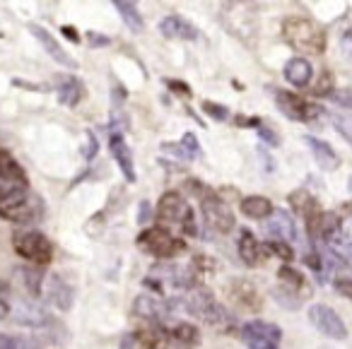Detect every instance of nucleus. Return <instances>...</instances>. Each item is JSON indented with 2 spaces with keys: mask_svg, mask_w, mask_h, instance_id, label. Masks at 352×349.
Instances as JSON below:
<instances>
[{
  "mask_svg": "<svg viewBox=\"0 0 352 349\" xmlns=\"http://www.w3.org/2000/svg\"><path fill=\"white\" fill-rule=\"evenodd\" d=\"M41 214V200L30 190V185L10 183L0 179V219L6 222H34Z\"/></svg>",
  "mask_w": 352,
  "mask_h": 349,
  "instance_id": "nucleus-1",
  "label": "nucleus"
},
{
  "mask_svg": "<svg viewBox=\"0 0 352 349\" xmlns=\"http://www.w3.org/2000/svg\"><path fill=\"white\" fill-rule=\"evenodd\" d=\"M283 39L294 51H302L309 56H318L326 51V34L321 27H316L311 20L299 15H289L283 20Z\"/></svg>",
  "mask_w": 352,
  "mask_h": 349,
  "instance_id": "nucleus-2",
  "label": "nucleus"
},
{
  "mask_svg": "<svg viewBox=\"0 0 352 349\" xmlns=\"http://www.w3.org/2000/svg\"><path fill=\"white\" fill-rule=\"evenodd\" d=\"M138 248L152 258L171 260V258L186 251V243L182 238H176L171 232H166L164 227H150L138 236Z\"/></svg>",
  "mask_w": 352,
  "mask_h": 349,
  "instance_id": "nucleus-3",
  "label": "nucleus"
},
{
  "mask_svg": "<svg viewBox=\"0 0 352 349\" xmlns=\"http://www.w3.org/2000/svg\"><path fill=\"white\" fill-rule=\"evenodd\" d=\"M157 219L171 227H179L186 234H196V219H193V210L179 193H164L157 203Z\"/></svg>",
  "mask_w": 352,
  "mask_h": 349,
  "instance_id": "nucleus-4",
  "label": "nucleus"
},
{
  "mask_svg": "<svg viewBox=\"0 0 352 349\" xmlns=\"http://www.w3.org/2000/svg\"><path fill=\"white\" fill-rule=\"evenodd\" d=\"M184 306H186L188 313L198 315V318L206 320V323H210V325H232V318L225 311V306L217 304L212 291L203 289V286L188 291Z\"/></svg>",
  "mask_w": 352,
  "mask_h": 349,
  "instance_id": "nucleus-5",
  "label": "nucleus"
},
{
  "mask_svg": "<svg viewBox=\"0 0 352 349\" xmlns=\"http://www.w3.org/2000/svg\"><path fill=\"white\" fill-rule=\"evenodd\" d=\"M12 248L17 251V256L34 262V265H49V262L54 260V243L39 232L15 234Z\"/></svg>",
  "mask_w": 352,
  "mask_h": 349,
  "instance_id": "nucleus-6",
  "label": "nucleus"
},
{
  "mask_svg": "<svg viewBox=\"0 0 352 349\" xmlns=\"http://www.w3.org/2000/svg\"><path fill=\"white\" fill-rule=\"evenodd\" d=\"M8 315L15 323L27 325V328H44L51 323L49 313L39 306V301L32 296H15L8 294Z\"/></svg>",
  "mask_w": 352,
  "mask_h": 349,
  "instance_id": "nucleus-7",
  "label": "nucleus"
},
{
  "mask_svg": "<svg viewBox=\"0 0 352 349\" xmlns=\"http://www.w3.org/2000/svg\"><path fill=\"white\" fill-rule=\"evenodd\" d=\"M241 339L249 349H280L283 342V330L275 323L265 320H249L241 328Z\"/></svg>",
  "mask_w": 352,
  "mask_h": 349,
  "instance_id": "nucleus-8",
  "label": "nucleus"
},
{
  "mask_svg": "<svg viewBox=\"0 0 352 349\" xmlns=\"http://www.w3.org/2000/svg\"><path fill=\"white\" fill-rule=\"evenodd\" d=\"M201 207H203V214H206L208 227H212L215 232L230 234L232 229H234V214H232L230 205H227L220 195L212 193V190H208L201 198Z\"/></svg>",
  "mask_w": 352,
  "mask_h": 349,
  "instance_id": "nucleus-9",
  "label": "nucleus"
},
{
  "mask_svg": "<svg viewBox=\"0 0 352 349\" xmlns=\"http://www.w3.org/2000/svg\"><path fill=\"white\" fill-rule=\"evenodd\" d=\"M309 320L321 335L331 339H345L347 337V325L342 323V318L326 304H314L309 308Z\"/></svg>",
  "mask_w": 352,
  "mask_h": 349,
  "instance_id": "nucleus-10",
  "label": "nucleus"
},
{
  "mask_svg": "<svg viewBox=\"0 0 352 349\" xmlns=\"http://www.w3.org/2000/svg\"><path fill=\"white\" fill-rule=\"evenodd\" d=\"M275 99H278L280 111H283L287 118H292V121L309 123V121H314L316 116H321V106H316V104H309L307 99L297 97V94H292V92H285V89H280V92L275 94Z\"/></svg>",
  "mask_w": 352,
  "mask_h": 349,
  "instance_id": "nucleus-11",
  "label": "nucleus"
},
{
  "mask_svg": "<svg viewBox=\"0 0 352 349\" xmlns=\"http://www.w3.org/2000/svg\"><path fill=\"white\" fill-rule=\"evenodd\" d=\"M30 32H32V36H34L36 41L41 44V49L46 51V54L51 56V58L56 60L58 65H65V68H78V63H75V58L70 54H65L63 51V46L56 41V36L51 34V32H46L41 25H32L30 27Z\"/></svg>",
  "mask_w": 352,
  "mask_h": 349,
  "instance_id": "nucleus-12",
  "label": "nucleus"
},
{
  "mask_svg": "<svg viewBox=\"0 0 352 349\" xmlns=\"http://www.w3.org/2000/svg\"><path fill=\"white\" fill-rule=\"evenodd\" d=\"M133 311H135L140 318H147L152 323H166L169 318V304L164 299H160L157 294H140L133 304Z\"/></svg>",
  "mask_w": 352,
  "mask_h": 349,
  "instance_id": "nucleus-13",
  "label": "nucleus"
},
{
  "mask_svg": "<svg viewBox=\"0 0 352 349\" xmlns=\"http://www.w3.org/2000/svg\"><path fill=\"white\" fill-rule=\"evenodd\" d=\"M230 296L232 301H234L236 306H241V308L251 311V313H258L261 306H263V299H261L258 289H256L254 282L249 280H234L230 284Z\"/></svg>",
  "mask_w": 352,
  "mask_h": 349,
  "instance_id": "nucleus-14",
  "label": "nucleus"
},
{
  "mask_svg": "<svg viewBox=\"0 0 352 349\" xmlns=\"http://www.w3.org/2000/svg\"><path fill=\"white\" fill-rule=\"evenodd\" d=\"M164 335L169 339V344H174L179 349H196L201 344V330L196 325L186 323V320L171 323L169 328H164Z\"/></svg>",
  "mask_w": 352,
  "mask_h": 349,
  "instance_id": "nucleus-15",
  "label": "nucleus"
},
{
  "mask_svg": "<svg viewBox=\"0 0 352 349\" xmlns=\"http://www.w3.org/2000/svg\"><path fill=\"white\" fill-rule=\"evenodd\" d=\"M44 296L49 299V304H54L56 308H60V311H68L70 306H73V286H70L60 275L46 277Z\"/></svg>",
  "mask_w": 352,
  "mask_h": 349,
  "instance_id": "nucleus-16",
  "label": "nucleus"
},
{
  "mask_svg": "<svg viewBox=\"0 0 352 349\" xmlns=\"http://www.w3.org/2000/svg\"><path fill=\"white\" fill-rule=\"evenodd\" d=\"M56 94L63 106H78L85 99V85L75 75H60L56 78Z\"/></svg>",
  "mask_w": 352,
  "mask_h": 349,
  "instance_id": "nucleus-17",
  "label": "nucleus"
},
{
  "mask_svg": "<svg viewBox=\"0 0 352 349\" xmlns=\"http://www.w3.org/2000/svg\"><path fill=\"white\" fill-rule=\"evenodd\" d=\"M109 147H111V155H113V161L118 164V169H121V174L126 176V181H131V183H135L138 174H135V164H133V155L131 150H128L126 140H123L121 133H113L111 140H109Z\"/></svg>",
  "mask_w": 352,
  "mask_h": 349,
  "instance_id": "nucleus-18",
  "label": "nucleus"
},
{
  "mask_svg": "<svg viewBox=\"0 0 352 349\" xmlns=\"http://www.w3.org/2000/svg\"><path fill=\"white\" fill-rule=\"evenodd\" d=\"M236 248H239V258H241V262H244V265H249V267L263 265L265 251H263V246L258 243V238H256L249 229H244V232H241Z\"/></svg>",
  "mask_w": 352,
  "mask_h": 349,
  "instance_id": "nucleus-19",
  "label": "nucleus"
},
{
  "mask_svg": "<svg viewBox=\"0 0 352 349\" xmlns=\"http://www.w3.org/2000/svg\"><path fill=\"white\" fill-rule=\"evenodd\" d=\"M265 229H268L270 236H275V241L292 243L297 238V227H294V219L287 210H275L273 219H270Z\"/></svg>",
  "mask_w": 352,
  "mask_h": 349,
  "instance_id": "nucleus-20",
  "label": "nucleus"
},
{
  "mask_svg": "<svg viewBox=\"0 0 352 349\" xmlns=\"http://www.w3.org/2000/svg\"><path fill=\"white\" fill-rule=\"evenodd\" d=\"M304 142H307V147L311 150L314 159H316V164L321 166L323 171H336L338 166H340V159H338L336 150H333L328 142L318 140V137H314V135H307L304 137Z\"/></svg>",
  "mask_w": 352,
  "mask_h": 349,
  "instance_id": "nucleus-21",
  "label": "nucleus"
},
{
  "mask_svg": "<svg viewBox=\"0 0 352 349\" xmlns=\"http://www.w3.org/2000/svg\"><path fill=\"white\" fill-rule=\"evenodd\" d=\"M160 32L166 36V39H182V41H191L198 36V30L191 25V22H186L184 17L179 15H169L164 17V20L160 22Z\"/></svg>",
  "mask_w": 352,
  "mask_h": 349,
  "instance_id": "nucleus-22",
  "label": "nucleus"
},
{
  "mask_svg": "<svg viewBox=\"0 0 352 349\" xmlns=\"http://www.w3.org/2000/svg\"><path fill=\"white\" fill-rule=\"evenodd\" d=\"M314 78V68L307 58H289L285 65V80L294 87H307Z\"/></svg>",
  "mask_w": 352,
  "mask_h": 349,
  "instance_id": "nucleus-23",
  "label": "nucleus"
},
{
  "mask_svg": "<svg viewBox=\"0 0 352 349\" xmlns=\"http://www.w3.org/2000/svg\"><path fill=\"white\" fill-rule=\"evenodd\" d=\"M0 179L3 181H10V183H20V185H27V174L20 164L15 161V157L10 152L0 150Z\"/></svg>",
  "mask_w": 352,
  "mask_h": 349,
  "instance_id": "nucleus-24",
  "label": "nucleus"
},
{
  "mask_svg": "<svg viewBox=\"0 0 352 349\" xmlns=\"http://www.w3.org/2000/svg\"><path fill=\"white\" fill-rule=\"evenodd\" d=\"M241 212L251 219H265L275 212L273 210V203L263 195H249V198L241 200Z\"/></svg>",
  "mask_w": 352,
  "mask_h": 349,
  "instance_id": "nucleus-25",
  "label": "nucleus"
},
{
  "mask_svg": "<svg viewBox=\"0 0 352 349\" xmlns=\"http://www.w3.org/2000/svg\"><path fill=\"white\" fill-rule=\"evenodd\" d=\"M113 8L118 10L121 20L126 22V27H128L131 32L140 34V32L145 30V22H142L140 12H138V8L133 5V3H128V0H113Z\"/></svg>",
  "mask_w": 352,
  "mask_h": 349,
  "instance_id": "nucleus-26",
  "label": "nucleus"
},
{
  "mask_svg": "<svg viewBox=\"0 0 352 349\" xmlns=\"http://www.w3.org/2000/svg\"><path fill=\"white\" fill-rule=\"evenodd\" d=\"M17 275H20L22 284H25L27 296H32V299H39V294L44 291V280H46V277L41 275L36 267H20V270H17Z\"/></svg>",
  "mask_w": 352,
  "mask_h": 349,
  "instance_id": "nucleus-27",
  "label": "nucleus"
},
{
  "mask_svg": "<svg viewBox=\"0 0 352 349\" xmlns=\"http://www.w3.org/2000/svg\"><path fill=\"white\" fill-rule=\"evenodd\" d=\"M278 280H280V286L287 291H292V294H302V291H309L307 289V282H304L302 272L294 270V267L289 265H283L278 270Z\"/></svg>",
  "mask_w": 352,
  "mask_h": 349,
  "instance_id": "nucleus-28",
  "label": "nucleus"
},
{
  "mask_svg": "<svg viewBox=\"0 0 352 349\" xmlns=\"http://www.w3.org/2000/svg\"><path fill=\"white\" fill-rule=\"evenodd\" d=\"M135 339L140 347L138 349H166L169 339H166L164 330H140L135 333Z\"/></svg>",
  "mask_w": 352,
  "mask_h": 349,
  "instance_id": "nucleus-29",
  "label": "nucleus"
},
{
  "mask_svg": "<svg viewBox=\"0 0 352 349\" xmlns=\"http://www.w3.org/2000/svg\"><path fill=\"white\" fill-rule=\"evenodd\" d=\"M268 251L273 253V256H278L280 260H285V262H292L294 260V251H292V246L289 243H285V241H270L268 243Z\"/></svg>",
  "mask_w": 352,
  "mask_h": 349,
  "instance_id": "nucleus-30",
  "label": "nucleus"
},
{
  "mask_svg": "<svg viewBox=\"0 0 352 349\" xmlns=\"http://www.w3.org/2000/svg\"><path fill=\"white\" fill-rule=\"evenodd\" d=\"M273 294H275V301H278V304H283V306H287V308H299V306H302V296L292 294V291L283 289V286H280V289H275Z\"/></svg>",
  "mask_w": 352,
  "mask_h": 349,
  "instance_id": "nucleus-31",
  "label": "nucleus"
},
{
  "mask_svg": "<svg viewBox=\"0 0 352 349\" xmlns=\"http://www.w3.org/2000/svg\"><path fill=\"white\" fill-rule=\"evenodd\" d=\"M333 126L352 145V116H333Z\"/></svg>",
  "mask_w": 352,
  "mask_h": 349,
  "instance_id": "nucleus-32",
  "label": "nucleus"
},
{
  "mask_svg": "<svg viewBox=\"0 0 352 349\" xmlns=\"http://www.w3.org/2000/svg\"><path fill=\"white\" fill-rule=\"evenodd\" d=\"M314 94H316V97H331V94H333V75L331 73L321 75L318 85L314 87Z\"/></svg>",
  "mask_w": 352,
  "mask_h": 349,
  "instance_id": "nucleus-33",
  "label": "nucleus"
},
{
  "mask_svg": "<svg viewBox=\"0 0 352 349\" xmlns=\"http://www.w3.org/2000/svg\"><path fill=\"white\" fill-rule=\"evenodd\" d=\"M333 289L340 296H345L347 301H352V277H338V280L333 282Z\"/></svg>",
  "mask_w": 352,
  "mask_h": 349,
  "instance_id": "nucleus-34",
  "label": "nucleus"
},
{
  "mask_svg": "<svg viewBox=\"0 0 352 349\" xmlns=\"http://www.w3.org/2000/svg\"><path fill=\"white\" fill-rule=\"evenodd\" d=\"M331 99L345 109H352V89H333Z\"/></svg>",
  "mask_w": 352,
  "mask_h": 349,
  "instance_id": "nucleus-35",
  "label": "nucleus"
},
{
  "mask_svg": "<svg viewBox=\"0 0 352 349\" xmlns=\"http://www.w3.org/2000/svg\"><path fill=\"white\" fill-rule=\"evenodd\" d=\"M203 109H206L208 116L217 118V121H225V118L230 116V113H227V109H222L220 104H215V102H206V104H203Z\"/></svg>",
  "mask_w": 352,
  "mask_h": 349,
  "instance_id": "nucleus-36",
  "label": "nucleus"
},
{
  "mask_svg": "<svg viewBox=\"0 0 352 349\" xmlns=\"http://www.w3.org/2000/svg\"><path fill=\"white\" fill-rule=\"evenodd\" d=\"M340 51H342V58H345L347 63L352 65V30L342 34V39H340Z\"/></svg>",
  "mask_w": 352,
  "mask_h": 349,
  "instance_id": "nucleus-37",
  "label": "nucleus"
},
{
  "mask_svg": "<svg viewBox=\"0 0 352 349\" xmlns=\"http://www.w3.org/2000/svg\"><path fill=\"white\" fill-rule=\"evenodd\" d=\"M258 133H261V137H263V140H268V145H273V147H278V145H280V137L275 135V133L270 131V128L258 126Z\"/></svg>",
  "mask_w": 352,
  "mask_h": 349,
  "instance_id": "nucleus-38",
  "label": "nucleus"
},
{
  "mask_svg": "<svg viewBox=\"0 0 352 349\" xmlns=\"http://www.w3.org/2000/svg\"><path fill=\"white\" fill-rule=\"evenodd\" d=\"M0 349H17V337H15V335L0 333Z\"/></svg>",
  "mask_w": 352,
  "mask_h": 349,
  "instance_id": "nucleus-39",
  "label": "nucleus"
},
{
  "mask_svg": "<svg viewBox=\"0 0 352 349\" xmlns=\"http://www.w3.org/2000/svg\"><path fill=\"white\" fill-rule=\"evenodd\" d=\"M166 85H169V89H174V92H179V94H191V89L184 82H179V80H166Z\"/></svg>",
  "mask_w": 352,
  "mask_h": 349,
  "instance_id": "nucleus-40",
  "label": "nucleus"
},
{
  "mask_svg": "<svg viewBox=\"0 0 352 349\" xmlns=\"http://www.w3.org/2000/svg\"><path fill=\"white\" fill-rule=\"evenodd\" d=\"M87 39H89V44H92V46H109V36L94 34V32H89Z\"/></svg>",
  "mask_w": 352,
  "mask_h": 349,
  "instance_id": "nucleus-41",
  "label": "nucleus"
},
{
  "mask_svg": "<svg viewBox=\"0 0 352 349\" xmlns=\"http://www.w3.org/2000/svg\"><path fill=\"white\" fill-rule=\"evenodd\" d=\"M63 34L68 36L70 41H78V39H80V36H78V32H73V30H70V27H63Z\"/></svg>",
  "mask_w": 352,
  "mask_h": 349,
  "instance_id": "nucleus-42",
  "label": "nucleus"
},
{
  "mask_svg": "<svg viewBox=\"0 0 352 349\" xmlns=\"http://www.w3.org/2000/svg\"><path fill=\"white\" fill-rule=\"evenodd\" d=\"M121 349H133V337H123Z\"/></svg>",
  "mask_w": 352,
  "mask_h": 349,
  "instance_id": "nucleus-43",
  "label": "nucleus"
},
{
  "mask_svg": "<svg viewBox=\"0 0 352 349\" xmlns=\"http://www.w3.org/2000/svg\"><path fill=\"white\" fill-rule=\"evenodd\" d=\"M140 222H147V205L142 203V212H140Z\"/></svg>",
  "mask_w": 352,
  "mask_h": 349,
  "instance_id": "nucleus-44",
  "label": "nucleus"
}]
</instances>
